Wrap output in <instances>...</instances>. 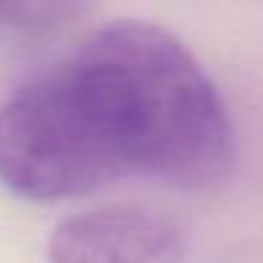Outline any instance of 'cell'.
Returning <instances> with one entry per match:
<instances>
[{"label": "cell", "mask_w": 263, "mask_h": 263, "mask_svg": "<svg viewBox=\"0 0 263 263\" xmlns=\"http://www.w3.org/2000/svg\"><path fill=\"white\" fill-rule=\"evenodd\" d=\"M235 130L190 46L147 20H114L0 108V184L34 201L122 178L223 184Z\"/></svg>", "instance_id": "obj_1"}, {"label": "cell", "mask_w": 263, "mask_h": 263, "mask_svg": "<svg viewBox=\"0 0 263 263\" xmlns=\"http://www.w3.org/2000/svg\"><path fill=\"white\" fill-rule=\"evenodd\" d=\"M51 263H184L170 218L142 206H99L65 218L48 240Z\"/></svg>", "instance_id": "obj_2"}]
</instances>
